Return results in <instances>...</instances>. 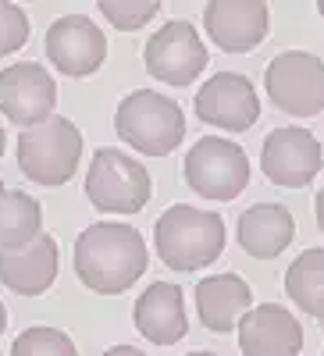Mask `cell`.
Wrapping results in <instances>:
<instances>
[{
  "instance_id": "1",
  "label": "cell",
  "mask_w": 324,
  "mask_h": 356,
  "mask_svg": "<svg viewBox=\"0 0 324 356\" xmlns=\"http://www.w3.org/2000/svg\"><path fill=\"white\" fill-rule=\"evenodd\" d=\"M146 271V243L129 225H90L75 239V275L86 289L118 296Z\"/></svg>"
},
{
  "instance_id": "2",
  "label": "cell",
  "mask_w": 324,
  "mask_h": 356,
  "mask_svg": "<svg viewBox=\"0 0 324 356\" xmlns=\"http://www.w3.org/2000/svg\"><path fill=\"white\" fill-rule=\"evenodd\" d=\"M154 246L171 271H200V267L221 257L225 221L214 211H196V207L175 203L154 225Z\"/></svg>"
},
{
  "instance_id": "3",
  "label": "cell",
  "mask_w": 324,
  "mask_h": 356,
  "mask_svg": "<svg viewBox=\"0 0 324 356\" xmlns=\"http://www.w3.org/2000/svg\"><path fill=\"white\" fill-rule=\"evenodd\" d=\"M114 129L118 139L129 143L132 150L146 157H168L186 136V118L171 97L157 89H136L118 104Z\"/></svg>"
},
{
  "instance_id": "4",
  "label": "cell",
  "mask_w": 324,
  "mask_h": 356,
  "mask_svg": "<svg viewBox=\"0 0 324 356\" xmlns=\"http://www.w3.org/2000/svg\"><path fill=\"white\" fill-rule=\"evenodd\" d=\"M79 157L82 132L61 114L18 136V168L36 186H65L79 168Z\"/></svg>"
},
{
  "instance_id": "5",
  "label": "cell",
  "mask_w": 324,
  "mask_h": 356,
  "mask_svg": "<svg viewBox=\"0 0 324 356\" xmlns=\"http://www.w3.org/2000/svg\"><path fill=\"white\" fill-rule=\"evenodd\" d=\"M150 171L136 157L122 150H104L93 154L90 171H86V196L97 211L104 214H139L150 200Z\"/></svg>"
},
{
  "instance_id": "6",
  "label": "cell",
  "mask_w": 324,
  "mask_h": 356,
  "mask_svg": "<svg viewBox=\"0 0 324 356\" xmlns=\"http://www.w3.org/2000/svg\"><path fill=\"white\" fill-rule=\"evenodd\" d=\"M186 182L203 200L228 203L250 186V157L221 136H203L186 154Z\"/></svg>"
},
{
  "instance_id": "7",
  "label": "cell",
  "mask_w": 324,
  "mask_h": 356,
  "mask_svg": "<svg viewBox=\"0 0 324 356\" xmlns=\"http://www.w3.org/2000/svg\"><path fill=\"white\" fill-rule=\"evenodd\" d=\"M268 97L282 114L314 118L324 111V61L307 50H285L264 72Z\"/></svg>"
},
{
  "instance_id": "8",
  "label": "cell",
  "mask_w": 324,
  "mask_h": 356,
  "mask_svg": "<svg viewBox=\"0 0 324 356\" xmlns=\"http://www.w3.org/2000/svg\"><path fill=\"white\" fill-rule=\"evenodd\" d=\"M146 72L164 86H193V79L207 68V47L189 22H168L146 40L143 50Z\"/></svg>"
},
{
  "instance_id": "9",
  "label": "cell",
  "mask_w": 324,
  "mask_h": 356,
  "mask_svg": "<svg viewBox=\"0 0 324 356\" xmlns=\"http://www.w3.org/2000/svg\"><path fill=\"white\" fill-rule=\"evenodd\" d=\"M54 107H57V86L43 65L22 61L0 72V114H8V122L22 125V132L50 122Z\"/></svg>"
},
{
  "instance_id": "10",
  "label": "cell",
  "mask_w": 324,
  "mask_h": 356,
  "mask_svg": "<svg viewBox=\"0 0 324 356\" xmlns=\"http://www.w3.org/2000/svg\"><path fill=\"white\" fill-rule=\"evenodd\" d=\"M47 57L61 75L86 79L104 65L107 36L86 15H65L47 29Z\"/></svg>"
},
{
  "instance_id": "11",
  "label": "cell",
  "mask_w": 324,
  "mask_h": 356,
  "mask_svg": "<svg viewBox=\"0 0 324 356\" xmlns=\"http://www.w3.org/2000/svg\"><path fill=\"white\" fill-rule=\"evenodd\" d=\"M196 118L225 132H246L260 118V100L253 93V82L239 72H218L196 93Z\"/></svg>"
},
{
  "instance_id": "12",
  "label": "cell",
  "mask_w": 324,
  "mask_h": 356,
  "mask_svg": "<svg viewBox=\"0 0 324 356\" xmlns=\"http://www.w3.org/2000/svg\"><path fill=\"white\" fill-rule=\"evenodd\" d=\"M321 143L307 129H275L264 139L260 150V168L275 186L285 189H303L314 182V175L321 171Z\"/></svg>"
},
{
  "instance_id": "13",
  "label": "cell",
  "mask_w": 324,
  "mask_h": 356,
  "mask_svg": "<svg viewBox=\"0 0 324 356\" xmlns=\"http://www.w3.org/2000/svg\"><path fill=\"white\" fill-rule=\"evenodd\" d=\"M203 29L225 54H250L268 36L264 0H211L203 8Z\"/></svg>"
},
{
  "instance_id": "14",
  "label": "cell",
  "mask_w": 324,
  "mask_h": 356,
  "mask_svg": "<svg viewBox=\"0 0 324 356\" xmlns=\"http://www.w3.org/2000/svg\"><path fill=\"white\" fill-rule=\"evenodd\" d=\"M243 356H296L303 349V328L285 307L260 303L239 321Z\"/></svg>"
},
{
  "instance_id": "15",
  "label": "cell",
  "mask_w": 324,
  "mask_h": 356,
  "mask_svg": "<svg viewBox=\"0 0 324 356\" xmlns=\"http://www.w3.org/2000/svg\"><path fill=\"white\" fill-rule=\"evenodd\" d=\"M132 321H136V332H139L146 342L171 346V342L186 339L189 321H186L182 289L171 285V282H154V285L136 300Z\"/></svg>"
},
{
  "instance_id": "16",
  "label": "cell",
  "mask_w": 324,
  "mask_h": 356,
  "mask_svg": "<svg viewBox=\"0 0 324 356\" xmlns=\"http://www.w3.org/2000/svg\"><path fill=\"white\" fill-rule=\"evenodd\" d=\"M57 278V243L40 235L18 250H0V282L18 296H43Z\"/></svg>"
},
{
  "instance_id": "17",
  "label": "cell",
  "mask_w": 324,
  "mask_h": 356,
  "mask_svg": "<svg viewBox=\"0 0 324 356\" xmlns=\"http://www.w3.org/2000/svg\"><path fill=\"white\" fill-rule=\"evenodd\" d=\"M253 296H250V285L239 278V275H211L196 285V310H200V321L207 324L211 332H232L239 328V321L253 310Z\"/></svg>"
},
{
  "instance_id": "18",
  "label": "cell",
  "mask_w": 324,
  "mask_h": 356,
  "mask_svg": "<svg viewBox=\"0 0 324 356\" xmlns=\"http://www.w3.org/2000/svg\"><path fill=\"white\" fill-rule=\"evenodd\" d=\"M292 235H296V225L282 203H257L239 218V246L257 260L278 257L292 243Z\"/></svg>"
},
{
  "instance_id": "19",
  "label": "cell",
  "mask_w": 324,
  "mask_h": 356,
  "mask_svg": "<svg viewBox=\"0 0 324 356\" xmlns=\"http://www.w3.org/2000/svg\"><path fill=\"white\" fill-rule=\"evenodd\" d=\"M43 228V211L40 203L22 193L0 186V250H18L40 239Z\"/></svg>"
},
{
  "instance_id": "20",
  "label": "cell",
  "mask_w": 324,
  "mask_h": 356,
  "mask_svg": "<svg viewBox=\"0 0 324 356\" xmlns=\"http://www.w3.org/2000/svg\"><path fill=\"white\" fill-rule=\"evenodd\" d=\"M285 292L303 314L324 321V250H307L289 264Z\"/></svg>"
},
{
  "instance_id": "21",
  "label": "cell",
  "mask_w": 324,
  "mask_h": 356,
  "mask_svg": "<svg viewBox=\"0 0 324 356\" xmlns=\"http://www.w3.org/2000/svg\"><path fill=\"white\" fill-rule=\"evenodd\" d=\"M11 356H79V349L57 328H25L15 339Z\"/></svg>"
},
{
  "instance_id": "22",
  "label": "cell",
  "mask_w": 324,
  "mask_h": 356,
  "mask_svg": "<svg viewBox=\"0 0 324 356\" xmlns=\"http://www.w3.org/2000/svg\"><path fill=\"white\" fill-rule=\"evenodd\" d=\"M157 11H161L157 0H100V15H104L114 29H122V33L143 29Z\"/></svg>"
},
{
  "instance_id": "23",
  "label": "cell",
  "mask_w": 324,
  "mask_h": 356,
  "mask_svg": "<svg viewBox=\"0 0 324 356\" xmlns=\"http://www.w3.org/2000/svg\"><path fill=\"white\" fill-rule=\"evenodd\" d=\"M25 43H29V15L11 0H0V57L22 50Z\"/></svg>"
},
{
  "instance_id": "24",
  "label": "cell",
  "mask_w": 324,
  "mask_h": 356,
  "mask_svg": "<svg viewBox=\"0 0 324 356\" xmlns=\"http://www.w3.org/2000/svg\"><path fill=\"white\" fill-rule=\"evenodd\" d=\"M100 356H146V353L136 349V346H114V349H107V353H100Z\"/></svg>"
},
{
  "instance_id": "25",
  "label": "cell",
  "mask_w": 324,
  "mask_h": 356,
  "mask_svg": "<svg viewBox=\"0 0 324 356\" xmlns=\"http://www.w3.org/2000/svg\"><path fill=\"white\" fill-rule=\"evenodd\" d=\"M317 225H321V232H324V189L317 193Z\"/></svg>"
},
{
  "instance_id": "26",
  "label": "cell",
  "mask_w": 324,
  "mask_h": 356,
  "mask_svg": "<svg viewBox=\"0 0 324 356\" xmlns=\"http://www.w3.org/2000/svg\"><path fill=\"white\" fill-rule=\"evenodd\" d=\"M4 328H8V310H4V303H0V335H4Z\"/></svg>"
},
{
  "instance_id": "27",
  "label": "cell",
  "mask_w": 324,
  "mask_h": 356,
  "mask_svg": "<svg viewBox=\"0 0 324 356\" xmlns=\"http://www.w3.org/2000/svg\"><path fill=\"white\" fill-rule=\"evenodd\" d=\"M4 143H8V139H4V129H0V157H4Z\"/></svg>"
},
{
  "instance_id": "28",
  "label": "cell",
  "mask_w": 324,
  "mask_h": 356,
  "mask_svg": "<svg viewBox=\"0 0 324 356\" xmlns=\"http://www.w3.org/2000/svg\"><path fill=\"white\" fill-rule=\"evenodd\" d=\"M189 356H218V353H189Z\"/></svg>"
},
{
  "instance_id": "29",
  "label": "cell",
  "mask_w": 324,
  "mask_h": 356,
  "mask_svg": "<svg viewBox=\"0 0 324 356\" xmlns=\"http://www.w3.org/2000/svg\"><path fill=\"white\" fill-rule=\"evenodd\" d=\"M317 11H321V18H324V0H321V4H317Z\"/></svg>"
}]
</instances>
